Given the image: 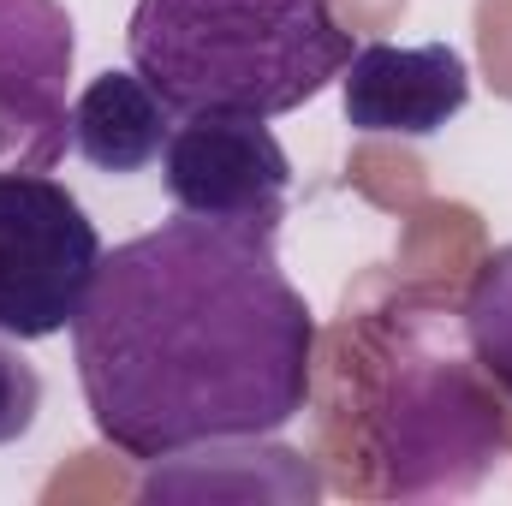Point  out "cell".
I'll return each instance as SVG.
<instances>
[{
  "instance_id": "2",
  "label": "cell",
  "mask_w": 512,
  "mask_h": 506,
  "mask_svg": "<svg viewBox=\"0 0 512 506\" xmlns=\"http://www.w3.org/2000/svg\"><path fill=\"white\" fill-rule=\"evenodd\" d=\"M126 54L179 120H280L316 102L358 42L334 18V0H137Z\"/></svg>"
},
{
  "instance_id": "5",
  "label": "cell",
  "mask_w": 512,
  "mask_h": 506,
  "mask_svg": "<svg viewBox=\"0 0 512 506\" xmlns=\"http://www.w3.org/2000/svg\"><path fill=\"white\" fill-rule=\"evenodd\" d=\"M161 185L179 215L280 239L286 221V191H292V161L268 120L245 114H191L179 120L161 149Z\"/></svg>"
},
{
  "instance_id": "6",
  "label": "cell",
  "mask_w": 512,
  "mask_h": 506,
  "mask_svg": "<svg viewBox=\"0 0 512 506\" xmlns=\"http://www.w3.org/2000/svg\"><path fill=\"white\" fill-rule=\"evenodd\" d=\"M72 12L60 0H0V167L48 173L72 143Z\"/></svg>"
},
{
  "instance_id": "3",
  "label": "cell",
  "mask_w": 512,
  "mask_h": 506,
  "mask_svg": "<svg viewBox=\"0 0 512 506\" xmlns=\"http://www.w3.org/2000/svg\"><path fill=\"white\" fill-rule=\"evenodd\" d=\"M507 453V411L483 387V364L435 316H411L382 358L370 399L376 489L393 501L471 495Z\"/></svg>"
},
{
  "instance_id": "10",
  "label": "cell",
  "mask_w": 512,
  "mask_h": 506,
  "mask_svg": "<svg viewBox=\"0 0 512 506\" xmlns=\"http://www.w3.org/2000/svg\"><path fill=\"white\" fill-rule=\"evenodd\" d=\"M36 411H42V376H36V364H30L18 346H6V334H0V447L24 441V435L36 429Z\"/></svg>"
},
{
  "instance_id": "7",
  "label": "cell",
  "mask_w": 512,
  "mask_h": 506,
  "mask_svg": "<svg viewBox=\"0 0 512 506\" xmlns=\"http://www.w3.org/2000/svg\"><path fill=\"white\" fill-rule=\"evenodd\" d=\"M346 126L364 137H435L471 102V66L447 42H364L340 72Z\"/></svg>"
},
{
  "instance_id": "8",
  "label": "cell",
  "mask_w": 512,
  "mask_h": 506,
  "mask_svg": "<svg viewBox=\"0 0 512 506\" xmlns=\"http://www.w3.org/2000/svg\"><path fill=\"white\" fill-rule=\"evenodd\" d=\"M179 114L137 78V72H102L72 102V149L96 173H143L161 161Z\"/></svg>"
},
{
  "instance_id": "1",
  "label": "cell",
  "mask_w": 512,
  "mask_h": 506,
  "mask_svg": "<svg viewBox=\"0 0 512 506\" xmlns=\"http://www.w3.org/2000/svg\"><path fill=\"white\" fill-rule=\"evenodd\" d=\"M316 316L274 239L197 215L102 251L72 316V364L96 435L143 465L280 435L310 405Z\"/></svg>"
},
{
  "instance_id": "9",
  "label": "cell",
  "mask_w": 512,
  "mask_h": 506,
  "mask_svg": "<svg viewBox=\"0 0 512 506\" xmlns=\"http://www.w3.org/2000/svg\"><path fill=\"white\" fill-rule=\"evenodd\" d=\"M459 322H465L459 334L471 340V352H477L483 376L512 399V245H501V251L477 268V280H471V292H465Z\"/></svg>"
},
{
  "instance_id": "4",
  "label": "cell",
  "mask_w": 512,
  "mask_h": 506,
  "mask_svg": "<svg viewBox=\"0 0 512 506\" xmlns=\"http://www.w3.org/2000/svg\"><path fill=\"white\" fill-rule=\"evenodd\" d=\"M102 268V233L84 203L30 167H0V334L54 340L84 310Z\"/></svg>"
}]
</instances>
